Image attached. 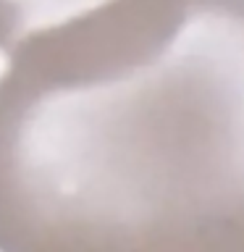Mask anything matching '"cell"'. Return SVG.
I'll list each match as a JSON object with an SVG mask.
<instances>
[{
	"label": "cell",
	"mask_w": 244,
	"mask_h": 252,
	"mask_svg": "<svg viewBox=\"0 0 244 252\" xmlns=\"http://www.w3.org/2000/svg\"><path fill=\"white\" fill-rule=\"evenodd\" d=\"M0 76V252H244V0H108Z\"/></svg>",
	"instance_id": "1"
},
{
	"label": "cell",
	"mask_w": 244,
	"mask_h": 252,
	"mask_svg": "<svg viewBox=\"0 0 244 252\" xmlns=\"http://www.w3.org/2000/svg\"><path fill=\"white\" fill-rule=\"evenodd\" d=\"M108 0H0V53L11 55L29 37L66 24Z\"/></svg>",
	"instance_id": "2"
}]
</instances>
